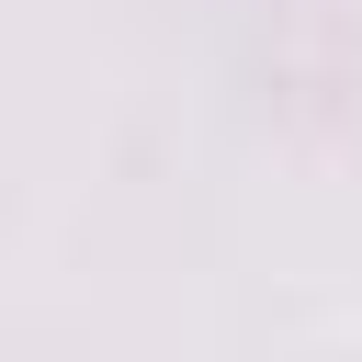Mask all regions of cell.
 Returning <instances> with one entry per match:
<instances>
[]
</instances>
